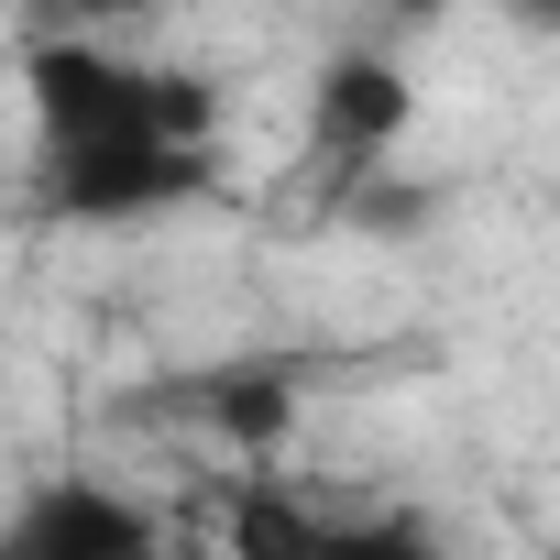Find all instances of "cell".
I'll use <instances>...</instances> for the list:
<instances>
[{
	"mask_svg": "<svg viewBox=\"0 0 560 560\" xmlns=\"http://www.w3.org/2000/svg\"><path fill=\"white\" fill-rule=\"evenodd\" d=\"M308 560H451V549H440V527H429V516L385 505V516H330Z\"/></svg>",
	"mask_w": 560,
	"mask_h": 560,
	"instance_id": "obj_5",
	"label": "cell"
},
{
	"mask_svg": "<svg viewBox=\"0 0 560 560\" xmlns=\"http://www.w3.org/2000/svg\"><path fill=\"white\" fill-rule=\"evenodd\" d=\"M0 560H165V527H154L143 494H121L100 472H56L12 505Z\"/></svg>",
	"mask_w": 560,
	"mask_h": 560,
	"instance_id": "obj_2",
	"label": "cell"
},
{
	"mask_svg": "<svg viewBox=\"0 0 560 560\" xmlns=\"http://www.w3.org/2000/svg\"><path fill=\"white\" fill-rule=\"evenodd\" d=\"M549 560H560V549H549Z\"/></svg>",
	"mask_w": 560,
	"mask_h": 560,
	"instance_id": "obj_6",
	"label": "cell"
},
{
	"mask_svg": "<svg viewBox=\"0 0 560 560\" xmlns=\"http://www.w3.org/2000/svg\"><path fill=\"white\" fill-rule=\"evenodd\" d=\"M176 407L187 418H209L231 451H275V440H287V418H298V396H287V374H275V363H220V374H187L176 385Z\"/></svg>",
	"mask_w": 560,
	"mask_h": 560,
	"instance_id": "obj_4",
	"label": "cell"
},
{
	"mask_svg": "<svg viewBox=\"0 0 560 560\" xmlns=\"http://www.w3.org/2000/svg\"><path fill=\"white\" fill-rule=\"evenodd\" d=\"M34 89V132H45V198L78 220H143L165 198L198 187V132H209V89L132 67L110 45H34L23 56Z\"/></svg>",
	"mask_w": 560,
	"mask_h": 560,
	"instance_id": "obj_1",
	"label": "cell"
},
{
	"mask_svg": "<svg viewBox=\"0 0 560 560\" xmlns=\"http://www.w3.org/2000/svg\"><path fill=\"white\" fill-rule=\"evenodd\" d=\"M407 121H418V89H407V67H385V56H330L319 89H308V143H319V165L374 176V154L407 143Z\"/></svg>",
	"mask_w": 560,
	"mask_h": 560,
	"instance_id": "obj_3",
	"label": "cell"
}]
</instances>
